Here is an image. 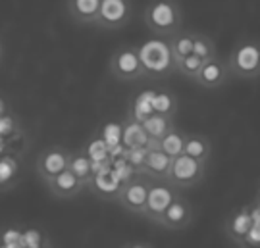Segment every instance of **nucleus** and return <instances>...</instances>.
Instances as JSON below:
<instances>
[{
	"label": "nucleus",
	"mask_w": 260,
	"mask_h": 248,
	"mask_svg": "<svg viewBox=\"0 0 260 248\" xmlns=\"http://www.w3.org/2000/svg\"><path fill=\"white\" fill-rule=\"evenodd\" d=\"M193 54L199 56L203 62H208L218 56V50H216V45L214 41L205 33H195L193 35Z\"/></svg>",
	"instance_id": "b1692460"
},
{
	"label": "nucleus",
	"mask_w": 260,
	"mask_h": 248,
	"mask_svg": "<svg viewBox=\"0 0 260 248\" xmlns=\"http://www.w3.org/2000/svg\"><path fill=\"white\" fill-rule=\"evenodd\" d=\"M150 179L143 177V175H133L125 183L120 187L118 191V202L131 214H143L145 204H147V196H149Z\"/></svg>",
	"instance_id": "423d86ee"
},
{
	"label": "nucleus",
	"mask_w": 260,
	"mask_h": 248,
	"mask_svg": "<svg viewBox=\"0 0 260 248\" xmlns=\"http://www.w3.org/2000/svg\"><path fill=\"white\" fill-rule=\"evenodd\" d=\"M251 227H252V218L251 214H249V206H243V208H237L235 211H232L228 216L225 223H223V231H225L228 239L232 240L235 246L241 244Z\"/></svg>",
	"instance_id": "ddd939ff"
},
{
	"label": "nucleus",
	"mask_w": 260,
	"mask_h": 248,
	"mask_svg": "<svg viewBox=\"0 0 260 248\" xmlns=\"http://www.w3.org/2000/svg\"><path fill=\"white\" fill-rule=\"evenodd\" d=\"M4 114H6V104H4V100L0 98V118H2Z\"/></svg>",
	"instance_id": "c756f323"
},
{
	"label": "nucleus",
	"mask_w": 260,
	"mask_h": 248,
	"mask_svg": "<svg viewBox=\"0 0 260 248\" xmlns=\"http://www.w3.org/2000/svg\"><path fill=\"white\" fill-rule=\"evenodd\" d=\"M68 169L79 179L83 181L85 185H89L94 177V167H93V160L83 154V152H72V158H70V165Z\"/></svg>",
	"instance_id": "aec40b11"
},
{
	"label": "nucleus",
	"mask_w": 260,
	"mask_h": 248,
	"mask_svg": "<svg viewBox=\"0 0 260 248\" xmlns=\"http://www.w3.org/2000/svg\"><path fill=\"white\" fill-rule=\"evenodd\" d=\"M249 206V214H251L252 218V223H260V204L254 202V204H247Z\"/></svg>",
	"instance_id": "cd10ccee"
},
{
	"label": "nucleus",
	"mask_w": 260,
	"mask_h": 248,
	"mask_svg": "<svg viewBox=\"0 0 260 248\" xmlns=\"http://www.w3.org/2000/svg\"><path fill=\"white\" fill-rule=\"evenodd\" d=\"M108 69L118 81H137L139 77L145 75L139 58V48L137 46H120L112 54Z\"/></svg>",
	"instance_id": "39448f33"
},
{
	"label": "nucleus",
	"mask_w": 260,
	"mask_h": 248,
	"mask_svg": "<svg viewBox=\"0 0 260 248\" xmlns=\"http://www.w3.org/2000/svg\"><path fill=\"white\" fill-rule=\"evenodd\" d=\"M239 248H260V223H252V227L249 229Z\"/></svg>",
	"instance_id": "bb28decb"
},
{
	"label": "nucleus",
	"mask_w": 260,
	"mask_h": 248,
	"mask_svg": "<svg viewBox=\"0 0 260 248\" xmlns=\"http://www.w3.org/2000/svg\"><path fill=\"white\" fill-rule=\"evenodd\" d=\"M206 164L199 162L195 158H189L185 154L177 158H172V165H170V173H168V183L174 189H191L197 183H201L205 179Z\"/></svg>",
	"instance_id": "20e7f679"
},
{
	"label": "nucleus",
	"mask_w": 260,
	"mask_h": 248,
	"mask_svg": "<svg viewBox=\"0 0 260 248\" xmlns=\"http://www.w3.org/2000/svg\"><path fill=\"white\" fill-rule=\"evenodd\" d=\"M0 58H2V43H0Z\"/></svg>",
	"instance_id": "7c9ffc66"
},
{
	"label": "nucleus",
	"mask_w": 260,
	"mask_h": 248,
	"mask_svg": "<svg viewBox=\"0 0 260 248\" xmlns=\"http://www.w3.org/2000/svg\"><path fill=\"white\" fill-rule=\"evenodd\" d=\"M183 154L206 164L210 154H212V143H210V138L205 137V135H197V133L195 135H187Z\"/></svg>",
	"instance_id": "f3484780"
},
{
	"label": "nucleus",
	"mask_w": 260,
	"mask_h": 248,
	"mask_svg": "<svg viewBox=\"0 0 260 248\" xmlns=\"http://www.w3.org/2000/svg\"><path fill=\"white\" fill-rule=\"evenodd\" d=\"M70 158H72V152L64 147H48L47 150H43L35 162V169L39 177L43 179V183L47 185L56 175L66 171L70 165Z\"/></svg>",
	"instance_id": "0eeeda50"
},
{
	"label": "nucleus",
	"mask_w": 260,
	"mask_h": 248,
	"mask_svg": "<svg viewBox=\"0 0 260 248\" xmlns=\"http://www.w3.org/2000/svg\"><path fill=\"white\" fill-rule=\"evenodd\" d=\"M230 77H232V74H230V67L225 64V60L216 56V58L203 64L201 72L197 74L193 81H197L205 89H218V87H223L225 83L230 81Z\"/></svg>",
	"instance_id": "9b49d317"
},
{
	"label": "nucleus",
	"mask_w": 260,
	"mask_h": 248,
	"mask_svg": "<svg viewBox=\"0 0 260 248\" xmlns=\"http://www.w3.org/2000/svg\"><path fill=\"white\" fill-rule=\"evenodd\" d=\"M176 127L174 125V118H168V116H160V114H152L149 116L147 120L143 121V129L147 131V135L152 143H156L160 138H164L172 131V129Z\"/></svg>",
	"instance_id": "a211bd4d"
},
{
	"label": "nucleus",
	"mask_w": 260,
	"mask_h": 248,
	"mask_svg": "<svg viewBox=\"0 0 260 248\" xmlns=\"http://www.w3.org/2000/svg\"><path fill=\"white\" fill-rule=\"evenodd\" d=\"M131 19L129 0H101V8L94 19V25L101 29H120Z\"/></svg>",
	"instance_id": "1a4fd4ad"
},
{
	"label": "nucleus",
	"mask_w": 260,
	"mask_h": 248,
	"mask_svg": "<svg viewBox=\"0 0 260 248\" xmlns=\"http://www.w3.org/2000/svg\"><path fill=\"white\" fill-rule=\"evenodd\" d=\"M177 189H174L168 181H158L156 185L150 183L149 196H147V204L143 210V218L150 223H158L160 216L166 211V208L172 204V200L177 196Z\"/></svg>",
	"instance_id": "6e6552de"
},
{
	"label": "nucleus",
	"mask_w": 260,
	"mask_h": 248,
	"mask_svg": "<svg viewBox=\"0 0 260 248\" xmlns=\"http://www.w3.org/2000/svg\"><path fill=\"white\" fill-rule=\"evenodd\" d=\"M139 58L145 75H166L176 72V62L168 45V39L154 37L139 48Z\"/></svg>",
	"instance_id": "7ed1b4c3"
},
{
	"label": "nucleus",
	"mask_w": 260,
	"mask_h": 248,
	"mask_svg": "<svg viewBox=\"0 0 260 248\" xmlns=\"http://www.w3.org/2000/svg\"><path fill=\"white\" fill-rule=\"evenodd\" d=\"M185 137L187 135L181 129L174 127L166 137L158 140V148H160L164 154H168L170 158L181 156V154H183V147H185Z\"/></svg>",
	"instance_id": "412c9836"
},
{
	"label": "nucleus",
	"mask_w": 260,
	"mask_h": 248,
	"mask_svg": "<svg viewBox=\"0 0 260 248\" xmlns=\"http://www.w3.org/2000/svg\"><path fill=\"white\" fill-rule=\"evenodd\" d=\"M87 185L83 181H79L70 169L62 171L60 175H56L52 181L47 183L48 193L56 196V198H74L83 191Z\"/></svg>",
	"instance_id": "4468645a"
},
{
	"label": "nucleus",
	"mask_w": 260,
	"mask_h": 248,
	"mask_svg": "<svg viewBox=\"0 0 260 248\" xmlns=\"http://www.w3.org/2000/svg\"><path fill=\"white\" fill-rule=\"evenodd\" d=\"M152 110H154V114H160V116L174 118L177 112V98L172 92H154Z\"/></svg>",
	"instance_id": "5701e85b"
},
{
	"label": "nucleus",
	"mask_w": 260,
	"mask_h": 248,
	"mask_svg": "<svg viewBox=\"0 0 260 248\" xmlns=\"http://www.w3.org/2000/svg\"><path fill=\"white\" fill-rule=\"evenodd\" d=\"M191 221H193V206H191V202L187 200L185 196L177 194L176 198L172 200V204L166 208V211L160 216L156 225L170 231H179L189 227Z\"/></svg>",
	"instance_id": "9d476101"
},
{
	"label": "nucleus",
	"mask_w": 260,
	"mask_h": 248,
	"mask_svg": "<svg viewBox=\"0 0 260 248\" xmlns=\"http://www.w3.org/2000/svg\"><path fill=\"white\" fill-rule=\"evenodd\" d=\"M145 25L154 37L170 39L181 29L183 18L176 0H152L145 8Z\"/></svg>",
	"instance_id": "f257e3e1"
},
{
	"label": "nucleus",
	"mask_w": 260,
	"mask_h": 248,
	"mask_svg": "<svg viewBox=\"0 0 260 248\" xmlns=\"http://www.w3.org/2000/svg\"><path fill=\"white\" fill-rule=\"evenodd\" d=\"M193 35L195 31H177L176 35L168 39V45H170V50H172V56H174V62H179L183 60L185 56L193 54Z\"/></svg>",
	"instance_id": "6ab92c4d"
},
{
	"label": "nucleus",
	"mask_w": 260,
	"mask_h": 248,
	"mask_svg": "<svg viewBox=\"0 0 260 248\" xmlns=\"http://www.w3.org/2000/svg\"><path fill=\"white\" fill-rule=\"evenodd\" d=\"M203 64H205V62H203L199 56L189 54V56H185L183 60L176 62V72L177 74H181L183 77H187V79H195L197 74L201 72Z\"/></svg>",
	"instance_id": "393cba45"
},
{
	"label": "nucleus",
	"mask_w": 260,
	"mask_h": 248,
	"mask_svg": "<svg viewBox=\"0 0 260 248\" xmlns=\"http://www.w3.org/2000/svg\"><path fill=\"white\" fill-rule=\"evenodd\" d=\"M152 96H154V92H141V94H137V98L131 104V112L127 118L143 123L149 116H152L154 114V110H152Z\"/></svg>",
	"instance_id": "4be33fe9"
},
{
	"label": "nucleus",
	"mask_w": 260,
	"mask_h": 248,
	"mask_svg": "<svg viewBox=\"0 0 260 248\" xmlns=\"http://www.w3.org/2000/svg\"><path fill=\"white\" fill-rule=\"evenodd\" d=\"M170 165H172V158L156 147L149 148V152H147V156H145L137 171L150 181H166L168 173H170Z\"/></svg>",
	"instance_id": "f8f14e48"
},
{
	"label": "nucleus",
	"mask_w": 260,
	"mask_h": 248,
	"mask_svg": "<svg viewBox=\"0 0 260 248\" xmlns=\"http://www.w3.org/2000/svg\"><path fill=\"white\" fill-rule=\"evenodd\" d=\"M18 177V162L14 158H2L0 160V187H6Z\"/></svg>",
	"instance_id": "a878e982"
},
{
	"label": "nucleus",
	"mask_w": 260,
	"mask_h": 248,
	"mask_svg": "<svg viewBox=\"0 0 260 248\" xmlns=\"http://www.w3.org/2000/svg\"><path fill=\"white\" fill-rule=\"evenodd\" d=\"M256 202H258V204H260V193H258V200H256Z\"/></svg>",
	"instance_id": "2f4dec72"
},
{
	"label": "nucleus",
	"mask_w": 260,
	"mask_h": 248,
	"mask_svg": "<svg viewBox=\"0 0 260 248\" xmlns=\"http://www.w3.org/2000/svg\"><path fill=\"white\" fill-rule=\"evenodd\" d=\"M68 14L79 25H94V19L101 8V0H68Z\"/></svg>",
	"instance_id": "dca6fc26"
},
{
	"label": "nucleus",
	"mask_w": 260,
	"mask_h": 248,
	"mask_svg": "<svg viewBox=\"0 0 260 248\" xmlns=\"http://www.w3.org/2000/svg\"><path fill=\"white\" fill-rule=\"evenodd\" d=\"M225 64L230 67V74L239 79L251 81L260 77V41L252 37L237 41Z\"/></svg>",
	"instance_id": "f03ea898"
},
{
	"label": "nucleus",
	"mask_w": 260,
	"mask_h": 248,
	"mask_svg": "<svg viewBox=\"0 0 260 248\" xmlns=\"http://www.w3.org/2000/svg\"><path fill=\"white\" fill-rule=\"evenodd\" d=\"M150 138L147 131L143 129V123L127 118L123 127H121V147L127 152L131 150H141V148H149Z\"/></svg>",
	"instance_id": "2eb2a0df"
},
{
	"label": "nucleus",
	"mask_w": 260,
	"mask_h": 248,
	"mask_svg": "<svg viewBox=\"0 0 260 248\" xmlns=\"http://www.w3.org/2000/svg\"><path fill=\"white\" fill-rule=\"evenodd\" d=\"M120 248H154L150 242H143V240H133V242H125Z\"/></svg>",
	"instance_id": "c85d7f7f"
}]
</instances>
